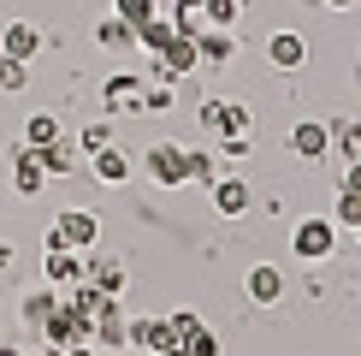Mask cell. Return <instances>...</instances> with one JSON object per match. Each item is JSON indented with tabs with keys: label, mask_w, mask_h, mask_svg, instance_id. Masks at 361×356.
<instances>
[{
	"label": "cell",
	"mask_w": 361,
	"mask_h": 356,
	"mask_svg": "<svg viewBox=\"0 0 361 356\" xmlns=\"http://www.w3.org/2000/svg\"><path fill=\"white\" fill-rule=\"evenodd\" d=\"M195 119H202V131H207V137H255V113L243 107V101H225V95H207L202 101V113H195Z\"/></svg>",
	"instance_id": "obj_1"
},
{
	"label": "cell",
	"mask_w": 361,
	"mask_h": 356,
	"mask_svg": "<svg viewBox=\"0 0 361 356\" xmlns=\"http://www.w3.org/2000/svg\"><path fill=\"white\" fill-rule=\"evenodd\" d=\"M243 291H249V303H279V297H284V267H273V261L249 267Z\"/></svg>",
	"instance_id": "obj_9"
},
{
	"label": "cell",
	"mask_w": 361,
	"mask_h": 356,
	"mask_svg": "<svg viewBox=\"0 0 361 356\" xmlns=\"http://www.w3.org/2000/svg\"><path fill=\"white\" fill-rule=\"evenodd\" d=\"M6 267H12V244H0V273H6Z\"/></svg>",
	"instance_id": "obj_35"
},
{
	"label": "cell",
	"mask_w": 361,
	"mask_h": 356,
	"mask_svg": "<svg viewBox=\"0 0 361 356\" xmlns=\"http://www.w3.org/2000/svg\"><path fill=\"white\" fill-rule=\"evenodd\" d=\"M95 345H101V350H118V345H130V321L118 315V297H113V303L95 315Z\"/></svg>",
	"instance_id": "obj_11"
},
{
	"label": "cell",
	"mask_w": 361,
	"mask_h": 356,
	"mask_svg": "<svg viewBox=\"0 0 361 356\" xmlns=\"http://www.w3.org/2000/svg\"><path fill=\"white\" fill-rule=\"evenodd\" d=\"M107 143H113V125H89L83 137H78V148H83V155H95V148H107Z\"/></svg>",
	"instance_id": "obj_31"
},
{
	"label": "cell",
	"mask_w": 361,
	"mask_h": 356,
	"mask_svg": "<svg viewBox=\"0 0 361 356\" xmlns=\"http://www.w3.org/2000/svg\"><path fill=\"white\" fill-rule=\"evenodd\" d=\"M343 190H361V160H350V167H343Z\"/></svg>",
	"instance_id": "obj_33"
},
{
	"label": "cell",
	"mask_w": 361,
	"mask_h": 356,
	"mask_svg": "<svg viewBox=\"0 0 361 356\" xmlns=\"http://www.w3.org/2000/svg\"><path fill=\"white\" fill-rule=\"evenodd\" d=\"M95 237H101V220L89 214V208H66V214L48 226V249H95Z\"/></svg>",
	"instance_id": "obj_4"
},
{
	"label": "cell",
	"mask_w": 361,
	"mask_h": 356,
	"mask_svg": "<svg viewBox=\"0 0 361 356\" xmlns=\"http://www.w3.org/2000/svg\"><path fill=\"white\" fill-rule=\"evenodd\" d=\"M172 107V83L160 78V83H142V113H166Z\"/></svg>",
	"instance_id": "obj_27"
},
{
	"label": "cell",
	"mask_w": 361,
	"mask_h": 356,
	"mask_svg": "<svg viewBox=\"0 0 361 356\" xmlns=\"http://www.w3.org/2000/svg\"><path fill=\"white\" fill-rule=\"evenodd\" d=\"M290 155L296 160H326L332 155V125L326 119H296L290 125Z\"/></svg>",
	"instance_id": "obj_6"
},
{
	"label": "cell",
	"mask_w": 361,
	"mask_h": 356,
	"mask_svg": "<svg viewBox=\"0 0 361 356\" xmlns=\"http://www.w3.org/2000/svg\"><path fill=\"white\" fill-rule=\"evenodd\" d=\"M89 167H95V178H101V184H125V178H130V160H125V148H95V155H89Z\"/></svg>",
	"instance_id": "obj_16"
},
{
	"label": "cell",
	"mask_w": 361,
	"mask_h": 356,
	"mask_svg": "<svg viewBox=\"0 0 361 356\" xmlns=\"http://www.w3.org/2000/svg\"><path fill=\"white\" fill-rule=\"evenodd\" d=\"M267 66L273 71H302L308 66V36L302 30H273L267 36Z\"/></svg>",
	"instance_id": "obj_5"
},
{
	"label": "cell",
	"mask_w": 361,
	"mask_h": 356,
	"mask_svg": "<svg viewBox=\"0 0 361 356\" xmlns=\"http://www.w3.org/2000/svg\"><path fill=\"white\" fill-rule=\"evenodd\" d=\"M326 6H338V12H350V6H355V0H326Z\"/></svg>",
	"instance_id": "obj_36"
},
{
	"label": "cell",
	"mask_w": 361,
	"mask_h": 356,
	"mask_svg": "<svg viewBox=\"0 0 361 356\" xmlns=\"http://www.w3.org/2000/svg\"><path fill=\"white\" fill-rule=\"evenodd\" d=\"M59 356H95V345H71V350H59Z\"/></svg>",
	"instance_id": "obj_34"
},
{
	"label": "cell",
	"mask_w": 361,
	"mask_h": 356,
	"mask_svg": "<svg viewBox=\"0 0 361 356\" xmlns=\"http://www.w3.org/2000/svg\"><path fill=\"white\" fill-rule=\"evenodd\" d=\"M332 220H338V232H355V226H361V190H343V184H338V208H332Z\"/></svg>",
	"instance_id": "obj_22"
},
{
	"label": "cell",
	"mask_w": 361,
	"mask_h": 356,
	"mask_svg": "<svg viewBox=\"0 0 361 356\" xmlns=\"http://www.w3.org/2000/svg\"><path fill=\"white\" fill-rule=\"evenodd\" d=\"M166 18H172L178 36H202V30H207V6H202V0H172Z\"/></svg>",
	"instance_id": "obj_19"
},
{
	"label": "cell",
	"mask_w": 361,
	"mask_h": 356,
	"mask_svg": "<svg viewBox=\"0 0 361 356\" xmlns=\"http://www.w3.org/2000/svg\"><path fill=\"white\" fill-rule=\"evenodd\" d=\"M214 214L219 220H243L249 214V178H237V172L214 178Z\"/></svg>",
	"instance_id": "obj_7"
},
{
	"label": "cell",
	"mask_w": 361,
	"mask_h": 356,
	"mask_svg": "<svg viewBox=\"0 0 361 356\" xmlns=\"http://www.w3.org/2000/svg\"><path fill=\"white\" fill-rule=\"evenodd\" d=\"M42 184H48V172H42L36 148H30V143H18V148H12V190H18V196H36Z\"/></svg>",
	"instance_id": "obj_8"
},
{
	"label": "cell",
	"mask_w": 361,
	"mask_h": 356,
	"mask_svg": "<svg viewBox=\"0 0 361 356\" xmlns=\"http://www.w3.org/2000/svg\"><path fill=\"white\" fill-rule=\"evenodd\" d=\"M214 178H219V160L207 155V148H190V184H207V190H214Z\"/></svg>",
	"instance_id": "obj_25"
},
{
	"label": "cell",
	"mask_w": 361,
	"mask_h": 356,
	"mask_svg": "<svg viewBox=\"0 0 361 356\" xmlns=\"http://www.w3.org/2000/svg\"><path fill=\"white\" fill-rule=\"evenodd\" d=\"M154 356H184V345H172V350H154Z\"/></svg>",
	"instance_id": "obj_37"
},
{
	"label": "cell",
	"mask_w": 361,
	"mask_h": 356,
	"mask_svg": "<svg viewBox=\"0 0 361 356\" xmlns=\"http://www.w3.org/2000/svg\"><path fill=\"white\" fill-rule=\"evenodd\" d=\"M48 279L54 285H78L83 279V249H66V244L48 249Z\"/></svg>",
	"instance_id": "obj_17"
},
{
	"label": "cell",
	"mask_w": 361,
	"mask_h": 356,
	"mask_svg": "<svg viewBox=\"0 0 361 356\" xmlns=\"http://www.w3.org/2000/svg\"><path fill=\"white\" fill-rule=\"evenodd\" d=\"M30 59H12V54H0V89H24L30 83Z\"/></svg>",
	"instance_id": "obj_28"
},
{
	"label": "cell",
	"mask_w": 361,
	"mask_h": 356,
	"mask_svg": "<svg viewBox=\"0 0 361 356\" xmlns=\"http://www.w3.org/2000/svg\"><path fill=\"white\" fill-rule=\"evenodd\" d=\"M202 6H207V24L214 30H231L237 18H243V0H202Z\"/></svg>",
	"instance_id": "obj_24"
},
{
	"label": "cell",
	"mask_w": 361,
	"mask_h": 356,
	"mask_svg": "<svg viewBox=\"0 0 361 356\" xmlns=\"http://www.w3.org/2000/svg\"><path fill=\"white\" fill-rule=\"evenodd\" d=\"M184 356H219V338L207 326H195V333H184Z\"/></svg>",
	"instance_id": "obj_29"
},
{
	"label": "cell",
	"mask_w": 361,
	"mask_h": 356,
	"mask_svg": "<svg viewBox=\"0 0 361 356\" xmlns=\"http://www.w3.org/2000/svg\"><path fill=\"white\" fill-rule=\"evenodd\" d=\"M355 237H361V226H355Z\"/></svg>",
	"instance_id": "obj_39"
},
{
	"label": "cell",
	"mask_w": 361,
	"mask_h": 356,
	"mask_svg": "<svg viewBox=\"0 0 361 356\" xmlns=\"http://www.w3.org/2000/svg\"><path fill=\"white\" fill-rule=\"evenodd\" d=\"M195 48H202V66H231V59H237V36L207 24L202 36H195Z\"/></svg>",
	"instance_id": "obj_12"
},
{
	"label": "cell",
	"mask_w": 361,
	"mask_h": 356,
	"mask_svg": "<svg viewBox=\"0 0 361 356\" xmlns=\"http://www.w3.org/2000/svg\"><path fill=\"white\" fill-rule=\"evenodd\" d=\"M36 160H42V172H71L78 167V148H71L66 137H54L48 148H36Z\"/></svg>",
	"instance_id": "obj_21"
},
{
	"label": "cell",
	"mask_w": 361,
	"mask_h": 356,
	"mask_svg": "<svg viewBox=\"0 0 361 356\" xmlns=\"http://www.w3.org/2000/svg\"><path fill=\"white\" fill-rule=\"evenodd\" d=\"M332 125V148H343V160H361V119H326Z\"/></svg>",
	"instance_id": "obj_20"
},
{
	"label": "cell",
	"mask_w": 361,
	"mask_h": 356,
	"mask_svg": "<svg viewBox=\"0 0 361 356\" xmlns=\"http://www.w3.org/2000/svg\"><path fill=\"white\" fill-rule=\"evenodd\" d=\"M290 249H296L302 261H332V256H338V220H332V214H308V220H296Z\"/></svg>",
	"instance_id": "obj_2"
},
{
	"label": "cell",
	"mask_w": 361,
	"mask_h": 356,
	"mask_svg": "<svg viewBox=\"0 0 361 356\" xmlns=\"http://www.w3.org/2000/svg\"><path fill=\"white\" fill-rule=\"evenodd\" d=\"M54 137H59V119H54V113H30V125H24V143H30V148H48Z\"/></svg>",
	"instance_id": "obj_23"
},
{
	"label": "cell",
	"mask_w": 361,
	"mask_h": 356,
	"mask_svg": "<svg viewBox=\"0 0 361 356\" xmlns=\"http://www.w3.org/2000/svg\"><path fill=\"white\" fill-rule=\"evenodd\" d=\"M0 356H24V350H0Z\"/></svg>",
	"instance_id": "obj_38"
},
{
	"label": "cell",
	"mask_w": 361,
	"mask_h": 356,
	"mask_svg": "<svg viewBox=\"0 0 361 356\" xmlns=\"http://www.w3.org/2000/svg\"><path fill=\"white\" fill-rule=\"evenodd\" d=\"M195 326H202V321H195L190 309H184V315H172V333H178V345H184V333H195Z\"/></svg>",
	"instance_id": "obj_32"
},
{
	"label": "cell",
	"mask_w": 361,
	"mask_h": 356,
	"mask_svg": "<svg viewBox=\"0 0 361 356\" xmlns=\"http://www.w3.org/2000/svg\"><path fill=\"white\" fill-rule=\"evenodd\" d=\"M54 309H59V303H54L48 291H36V297H24V321H30V326H42V321L54 315Z\"/></svg>",
	"instance_id": "obj_30"
},
{
	"label": "cell",
	"mask_w": 361,
	"mask_h": 356,
	"mask_svg": "<svg viewBox=\"0 0 361 356\" xmlns=\"http://www.w3.org/2000/svg\"><path fill=\"white\" fill-rule=\"evenodd\" d=\"M107 113H142V78H130V71H118V78H107Z\"/></svg>",
	"instance_id": "obj_10"
},
{
	"label": "cell",
	"mask_w": 361,
	"mask_h": 356,
	"mask_svg": "<svg viewBox=\"0 0 361 356\" xmlns=\"http://www.w3.org/2000/svg\"><path fill=\"white\" fill-rule=\"evenodd\" d=\"M113 12H118L125 24H148V18L160 12V0H113Z\"/></svg>",
	"instance_id": "obj_26"
},
{
	"label": "cell",
	"mask_w": 361,
	"mask_h": 356,
	"mask_svg": "<svg viewBox=\"0 0 361 356\" xmlns=\"http://www.w3.org/2000/svg\"><path fill=\"white\" fill-rule=\"evenodd\" d=\"M83 279H89V285H101L107 297H125V261H113V256L83 261Z\"/></svg>",
	"instance_id": "obj_15"
},
{
	"label": "cell",
	"mask_w": 361,
	"mask_h": 356,
	"mask_svg": "<svg viewBox=\"0 0 361 356\" xmlns=\"http://www.w3.org/2000/svg\"><path fill=\"white\" fill-rule=\"evenodd\" d=\"M36 48H42V30L36 24H6L0 30V54H12V59H36Z\"/></svg>",
	"instance_id": "obj_13"
},
{
	"label": "cell",
	"mask_w": 361,
	"mask_h": 356,
	"mask_svg": "<svg viewBox=\"0 0 361 356\" xmlns=\"http://www.w3.org/2000/svg\"><path fill=\"white\" fill-rule=\"evenodd\" d=\"M95 42H101V48H113V54H125V48H137V24H125V18L113 12V18L95 24Z\"/></svg>",
	"instance_id": "obj_18"
},
{
	"label": "cell",
	"mask_w": 361,
	"mask_h": 356,
	"mask_svg": "<svg viewBox=\"0 0 361 356\" xmlns=\"http://www.w3.org/2000/svg\"><path fill=\"white\" fill-rule=\"evenodd\" d=\"M130 345L154 356V350H172L178 333H172V321H130Z\"/></svg>",
	"instance_id": "obj_14"
},
{
	"label": "cell",
	"mask_w": 361,
	"mask_h": 356,
	"mask_svg": "<svg viewBox=\"0 0 361 356\" xmlns=\"http://www.w3.org/2000/svg\"><path fill=\"white\" fill-rule=\"evenodd\" d=\"M142 167H148V178H154L160 190H184V184H190V148L154 143V148L142 155Z\"/></svg>",
	"instance_id": "obj_3"
}]
</instances>
